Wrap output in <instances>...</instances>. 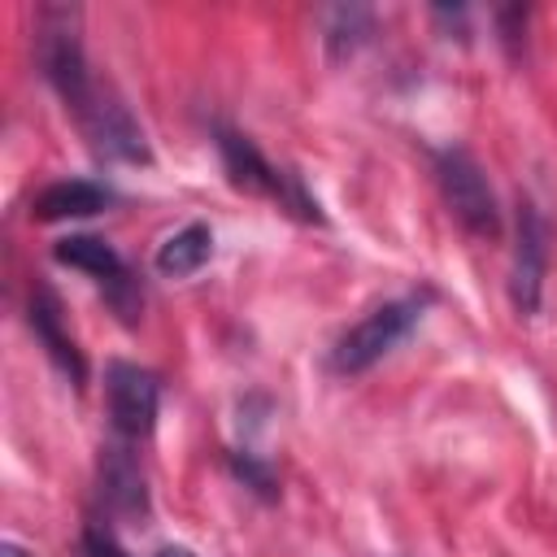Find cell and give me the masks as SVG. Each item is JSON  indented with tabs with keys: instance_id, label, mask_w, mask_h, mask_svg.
<instances>
[{
	"instance_id": "cell-8",
	"label": "cell",
	"mask_w": 557,
	"mask_h": 557,
	"mask_svg": "<svg viewBox=\"0 0 557 557\" xmlns=\"http://www.w3.org/2000/svg\"><path fill=\"white\" fill-rule=\"evenodd\" d=\"M100 500L113 518H148V487L144 470L131 448L109 444L100 453Z\"/></svg>"
},
{
	"instance_id": "cell-14",
	"label": "cell",
	"mask_w": 557,
	"mask_h": 557,
	"mask_svg": "<svg viewBox=\"0 0 557 557\" xmlns=\"http://www.w3.org/2000/svg\"><path fill=\"white\" fill-rule=\"evenodd\" d=\"M152 557H196L191 548H183V544H165V548H157Z\"/></svg>"
},
{
	"instance_id": "cell-4",
	"label": "cell",
	"mask_w": 557,
	"mask_h": 557,
	"mask_svg": "<svg viewBox=\"0 0 557 557\" xmlns=\"http://www.w3.org/2000/svg\"><path fill=\"white\" fill-rule=\"evenodd\" d=\"M74 122L87 135V144H91L96 157L126 161V165H144L148 161V139H144L139 122L131 117V109L109 87H96L91 100L83 109H74Z\"/></svg>"
},
{
	"instance_id": "cell-1",
	"label": "cell",
	"mask_w": 557,
	"mask_h": 557,
	"mask_svg": "<svg viewBox=\"0 0 557 557\" xmlns=\"http://www.w3.org/2000/svg\"><path fill=\"white\" fill-rule=\"evenodd\" d=\"M218 152H222V165H226V174H231V183L239 187V191H252V196H270V200H278L283 209H292V213H300V218H322L318 213V200H309V191L300 187V178L296 174H287V170H274L261 152H257V144L248 139V135H239V131H218Z\"/></svg>"
},
{
	"instance_id": "cell-6",
	"label": "cell",
	"mask_w": 557,
	"mask_h": 557,
	"mask_svg": "<svg viewBox=\"0 0 557 557\" xmlns=\"http://www.w3.org/2000/svg\"><path fill=\"white\" fill-rule=\"evenodd\" d=\"M544 270H548V222L544 213L522 200L518 205V239H513V265H509V300L522 318L540 309L544 292Z\"/></svg>"
},
{
	"instance_id": "cell-15",
	"label": "cell",
	"mask_w": 557,
	"mask_h": 557,
	"mask_svg": "<svg viewBox=\"0 0 557 557\" xmlns=\"http://www.w3.org/2000/svg\"><path fill=\"white\" fill-rule=\"evenodd\" d=\"M4 557H26V553H22L17 544H4Z\"/></svg>"
},
{
	"instance_id": "cell-9",
	"label": "cell",
	"mask_w": 557,
	"mask_h": 557,
	"mask_svg": "<svg viewBox=\"0 0 557 557\" xmlns=\"http://www.w3.org/2000/svg\"><path fill=\"white\" fill-rule=\"evenodd\" d=\"M30 331H35V339L48 348V357H52V361L74 379V383H83L87 366H83L78 344L65 335L61 300H57V292H52V287H35V292H30Z\"/></svg>"
},
{
	"instance_id": "cell-5",
	"label": "cell",
	"mask_w": 557,
	"mask_h": 557,
	"mask_svg": "<svg viewBox=\"0 0 557 557\" xmlns=\"http://www.w3.org/2000/svg\"><path fill=\"white\" fill-rule=\"evenodd\" d=\"M104 396H109V422L122 440H144L157 426L161 409V379L135 361H109L104 370Z\"/></svg>"
},
{
	"instance_id": "cell-12",
	"label": "cell",
	"mask_w": 557,
	"mask_h": 557,
	"mask_svg": "<svg viewBox=\"0 0 557 557\" xmlns=\"http://www.w3.org/2000/svg\"><path fill=\"white\" fill-rule=\"evenodd\" d=\"M231 466H235V474H239L248 487H257L261 496H274V474H270V466L252 461V453H235Z\"/></svg>"
},
{
	"instance_id": "cell-10",
	"label": "cell",
	"mask_w": 557,
	"mask_h": 557,
	"mask_svg": "<svg viewBox=\"0 0 557 557\" xmlns=\"http://www.w3.org/2000/svg\"><path fill=\"white\" fill-rule=\"evenodd\" d=\"M109 187L91 183V178H61V183H48L35 200H30V218L39 222H65V218H91L109 205Z\"/></svg>"
},
{
	"instance_id": "cell-3",
	"label": "cell",
	"mask_w": 557,
	"mask_h": 557,
	"mask_svg": "<svg viewBox=\"0 0 557 557\" xmlns=\"http://www.w3.org/2000/svg\"><path fill=\"white\" fill-rule=\"evenodd\" d=\"M435 178H440V191L453 209V218L479 235V239H496L500 235V209H496V196L487 187V174L479 170V161L461 148H444L435 157Z\"/></svg>"
},
{
	"instance_id": "cell-11",
	"label": "cell",
	"mask_w": 557,
	"mask_h": 557,
	"mask_svg": "<svg viewBox=\"0 0 557 557\" xmlns=\"http://www.w3.org/2000/svg\"><path fill=\"white\" fill-rule=\"evenodd\" d=\"M209 257H213V231H209L205 222H191V226L174 231V235L157 248V270H161L165 278H187V274H196Z\"/></svg>"
},
{
	"instance_id": "cell-2",
	"label": "cell",
	"mask_w": 557,
	"mask_h": 557,
	"mask_svg": "<svg viewBox=\"0 0 557 557\" xmlns=\"http://www.w3.org/2000/svg\"><path fill=\"white\" fill-rule=\"evenodd\" d=\"M418 318H422V305H418V300H387V305L370 309L361 322H352V326L335 339V348H331V370H339V374H361V370H370L379 357H387V352L413 331Z\"/></svg>"
},
{
	"instance_id": "cell-13",
	"label": "cell",
	"mask_w": 557,
	"mask_h": 557,
	"mask_svg": "<svg viewBox=\"0 0 557 557\" xmlns=\"http://www.w3.org/2000/svg\"><path fill=\"white\" fill-rule=\"evenodd\" d=\"M83 553H87V557H126V548L113 540V531H109L104 522H87V531H83Z\"/></svg>"
},
{
	"instance_id": "cell-7",
	"label": "cell",
	"mask_w": 557,
	"mask_h": 557,
	"mask_svg": "<svg viewBox=\"0 0 557 557\" xmlns=\"http://www.w3.org/2000/svg\"><path fill=\"white\" fill-rule=\"evenodd\" d=\"M52 257H57L61 265H70V270L91 274L100 287H109L113 300H117V309L131 318V309H135V300H126V292H131V274H126L122 257H117L104 239H96V235H65V239H57Z\"/></svg>"
}]
</instances>
